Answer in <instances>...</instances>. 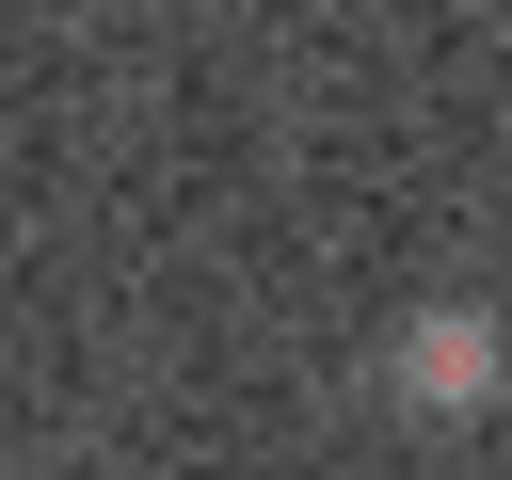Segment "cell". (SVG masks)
Here are the masks:
<instances>
[{
    "label": "cell",
    "instance_id": "6da1fadb",
    "mask_svg": "<svg viewBox=\"0 0 512 480\" xmlns=\"http://www.w3.org/2000/svg\"><path fill=\"white\" fill-rule=\"evenodd\" d=\"M384 384H400L416 416H448V432H464V416H496V400H512V320H496V304H416V320H400V352H384Z\"/></svg>",
    "mask_w": 512,
    "mask_h": 480
}]
</instances>
